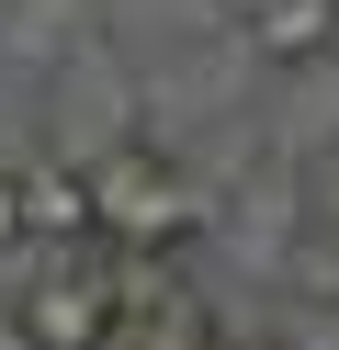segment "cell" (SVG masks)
I'll list each match as a JSON object with an SVG mask.
<instances>
[{"label": "cell", "instance_id": "obj_6", "mask_svg": "<svg viewBox=\"0 0 339 350\" xmlns=\"http://www.w3.org/2000/svg\"><path fill=\"white\" fill-rule=\"evenodd\" d=\"M12 237H23V181L0 170V249H12Z\"/></svg>", "mask_w": 339, "mask_h": 350}, {"label": "cell", "instance_id": "obj_7", "mask_svg": "<svg viewBox=\"0 0 339 350\" xmlns=\"http://www.w3.org/2000/svg\"><path fill=\"white\" fill-rule=\"evenodd\" d=\"M215 350H283V339H226V327H215Z\"/></svg>", "mask_w": 339, "mask_h": 350}, {"label": "cell", "instance_id": "obj_2", "mask_svg": "<svg viewBox=\"0 0 339 350\" xmlns=\"http://www.w3.org/2000/svg\"><path fill=\"white\" fill-rule=\"evenodd\" d=\"M249 46L271 68H305V57L339 46V0H249Z\"/></svg>", "mask_w": 339, "mask_h": 350}, {"label": "cell", "instance_id": "obj_4", "mask_svg": "<svg viewBox=\"0 0 339 350\" xmlns=\"http://www.w3.org/2000/svg\"><path fill=\"white\" fill-rule=\"evenodd\" d=\"M305 204H316V237H339V147H316V170H305Z\"/></svg>", "mask_w": 339, "mask_h": 350}, {"label": "cell", "instance_id": "obj_1", "mask_svg": "<svg viewBox=\"0 0 339 350\" xmlns=\"http://www.w3.org/2000/svg\"><path fill=\"white\" fill-rule=\"evenodd\" d=\"M79 192H90V237H102V249L158 260V249L192 237V181H181L158 147H113V159H90Z\"/></svg>", "mask_w": 339, "mask_h": 350}, {"label": "cell", "instance_id": "obj_5", "mask_svg": "<svg viewBox=\"0 0 339 350\" xmlns=\"http://www.w3.org/2000/svg\"><path fill=\"white\" fill-rule=\"evenodd\" d=\"M305 282H316V294H339V237H305Z\"/></svg>", "mask_w": 339, "mask_h": 350}, {"label": "cell", "instance_id": "obj_8", "mask_svg": "<svg viewBox=\"0 0 339 350\" xmlns=\"http://www.w3.org/2000/svg\"><path fill=\"white\" fill-rule=\"evenodd\" d=\"M203 350H215V339H203Z\"/></svg>", "mask_w": 339, "mask_h": 350}, {"label": "cell", "instance_id": "obj_3", "mask_svg": "<svg viewBox=\"0 0 339 350\" xmlns=\"http://www.w3.org/2000/svg\"><path fill=\"white\" fill-rule=\"evenodd\" d=\"M12 181H23V237H34V249H79V237H90L79 170H12Z\"/></svg>", "mask_w": 339, "mask_h": 350}]
</instances>
